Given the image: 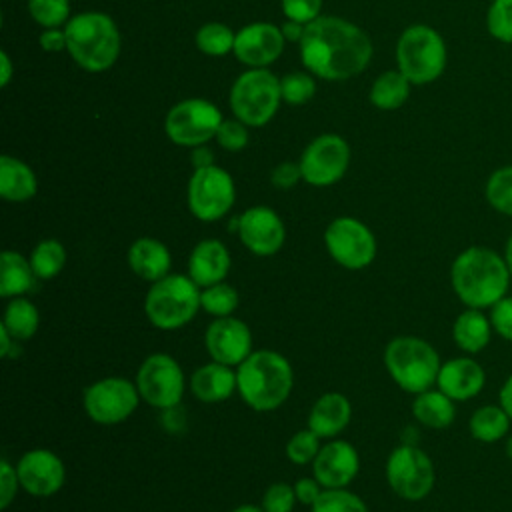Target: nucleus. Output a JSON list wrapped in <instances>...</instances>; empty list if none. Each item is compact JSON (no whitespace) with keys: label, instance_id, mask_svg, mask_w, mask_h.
<instances>
[{"label":"nucleus","instance_id":"4be33fe9","mask_svg":"<svg viewBox=\"0 0 512 512\" xmlns=\"http://www.w3.org/2000/svg\"><path fill=\"white\" fill-rule=\"evenodd\" d=\"M230 268H232V256L226 244L218 238H204L190 250L186 274L200 288H206L210 284L224 282Z\"/></svg>","mask_w":512,"mask_h":512},{"label":"nucleus","instance_id":"0eeeda50","mask_svg":"<svg viewBox=\"0 0 512 512\" xmlns=\"http://www.w3.org/2000/svg\"><path fill=\"white\" fill-rule=\"evenodd\" d=\"M448 62L442 34L428 24L408 26L396 42V66L412 82L424 86L438 80Z\"/></svg>","mask_w":512,"mask_h":512},{"label":"nucleus","instance_id":"e433bc0d","mask_svg":"<svg viewBox=\"0 0 512 512\" xmlns=\"http://www.w3.org/2000/svg\"><path fill=\"white\" fill-rule=\"evenodd\" d=\"M310 512H370L368 504L348 488H324Z\"/></svg>","mask_w":512,"mask_h":512},{"label":"nucleus","instance_id":"b1692460","mask_svg":"<svg viewBox=\"0 0 512 512\" xmlns=\"http://www.w3.org/2000/svg\"><path fill=\"white\" fill-rule=\"evenodd\" d=\"M128 268L140 280L152 284L170 274L172 254L164 242L152 236L136 238L126 252Z\"/></svg>","mask_w":512,"mask_h":512},{"label":"nucleus","instance_id":"4468645a","mask_svg":"<svg viewBox=\"0 0 512 512\" xmlns=\"http://www.w3.org/2000/svg\"><path fill=\"white\" fill-rule=\"evenodd\" d=\"M324 246L328 256L346 270L368 268L378 252L374 232L354 216H338L324 230Z\"/></svg>","mask_w":512,"mask_h":512},{"label":"nucleus","instance_id":"6e6d98bb","mask_svg":"<svg viewBox=\"0 0 512 512\" xmlns=\"http://www.w3.org/2000/svg\"><path fill=\"white\" fill-rule=\"evenodd\" d=\"M16 346H18V340L12 338V334H10L6 328L0 326V356H2V358L12 356V352H14Z\"/></svg>","mask_w":512,"mask_h":512},{"label":"nucleus","instance_id":"5701e85b","mask_svg":"<svg viewBox=\"0 0 512 512\" xmlns=\"http://www.w3.org/2000/svg\"><path fill=\"white\" fill-rule=\"evenodd\" d=\"M188 388L192 396L204 404L224 402L238 392L236 368L210 360L192 372Z\"/></svg>","mask_w":512,"mask_h":512},{"label":"nucleus","instance_id":"ea45409f","mask_svg":"<svg viewBox=\"0 0 512 512\" xmlns=\"http://www.w3.org/2000/svg\"><path fill=\"white\" fill-rule=\"evenodd\" d=\"M320 436L310 430V428H302L298 432H294L288 442H286V458L296 464V466H306V464H312L316 454L320 452Z\"/></svg>","mask_w":512,"mask_h":512},{"label":"nucleus","instance_id":"f3484780","mask_svg":"<svg viewBox=\"0 0 512 512\" xmlns=\"http://www.w3.org/2000/svg\"><path fill=\"white\" fill-rule=\"evenodd\" d=\"M16 472L22 490L36 498L58 494L66 482V466L62 458L48 448L26 450L16 462Z\"/></svg>","mask_w":512,"mask_h":512},{"label":"nucleus","instance_id":"c03bdc74","mask_svg":"<svg viewBox=\"0 0 512 512\" xmlns=\"http://www.w3.org/2000/svg\"><path fill=\"white\" fill-rule=\"evenodd\" d=\"M280 6L286 20H294L300 24H310L318 16H322V0H280Z\"/></svg>","mask_w":512,"mask_h":512},{"label":"nucleus","instance_id":"de8ad7c7","mask_svg":"<svg viewBox=\"0 0 512 512\" xmlns=\"http://www.w3.org/2000/svg\"><path fill=\"white\" fill-rule=\"evenodd\" d=\"M302 180V170L298 162H280L270 172V182L278 190H290Z\"/></svg>","mask_w":512,"mask_h":512},{"label":"nucleus","instance_id":"6ab92c4d","mask_svg":"<svg viewBox=\"0 0 512 512\" xmlns=\"http://www.w3.org/2000/svg\"><path fill=\"white\" fill-rule=\"evenodd\" d=\"M286 38L280 26L270 22H252L236 32L234 56L248 68H268L284 50Z\"/></svg>","mask_w":512,"mask_h":512},{"label":"nucleus","instance_id":"a878e982","mask_svg":"<svg viewBox=\"0 0 512 512\" xmlns=\"http://www.w3.org/2000/svg\"><path fill=\"white\" fill-rule=\"evenodd\" d=\"M38 192L34 170L20 158L10 154L0 156V196L6 202H28Z\"/></svg>","mask_w":512,"mask_h":512},{"label":"nucleus","instance_id":"79ce46f5","mask_svg":"<svg viewBox=\"0 0 512 512\" xmlns=\"http://www.w3.org/2000/svg\"><path fill=\"white\" fill-rule=\"evenodd\" d=\"M298 504L294 484L288 482H272L262 494V510L264 512H292Z\"/></svg>","mask_w":512,"mask_h":512},{"label":"nucleus","instance_id":"7c9ffc66","mask_svg":"<svg viewBox=\"0 0 512 512\" xmlns=\"http://www.w3.org/2000/svg\"><path fill=\"white\" fill-rule=\"evenodd\" d=\"M412 82L396 68L386 70L370 86V102L378 110H396L400 108L410 96Z\"/></svg>","mask_w":512,"mask_h":512},{"label":"nucleus","instance_id":"cd10ccee","mask_svg":"<svg viewBox=\"0 0 512 512\" xmlns=\"http://www.w3.org/2000/svg\"><path fill=\"white\" fill-rule=\"evenodd\" d=\"M36 274L32 270L30 258L16 250H4L0 256V296L10 300L16 296H26L34 284Z\"/></svg>","mask_w":512,"mask_h":512},{"label":"nucleus","instance_id":"c9c22d12","mask_svg":"<svg viewBox=\"0 0 512 512\" xmlns=\"http://www.w3.org/2000/svg\"><path fill=\"white\" fill-rule=\"evenodd\" d=\"M484 196L492 210L512 218V164L490 172L484 186Z\"/></svg>","mask_w":512,"mask_h":512},{"label":"nucleus","instance_id":"2eb2a0df","mask_svg":"<svg viewBox=\"0 0 512 512\" xmlns=\"http://www.w3.org/2000/svg\"><path fill=\"white\" fill-rule=\"evenodd\" d=\"M350 158V144L342 136L320 134L300 154L302 180L316 188L332 186L346 174Z\"/></svg>","mask_w":512,"mask_h":512},{"label":"nucleus","instance_id":"864d4df0","mask_svg":"<svg viewBox=\"0 0 512 512\" xmlns=\"http://www.w3.org/2000/svg\"><path fill=\"white\" fill-rule=\"evenodd\" d=\"M280 30H282V34H284V38L288 42H298L300 44V40L304 36V30H306V24H300V22H294V20H286L280 26Z\"/></svg>","mask_w":512,"mask_h":512},{"label":"nucleus","instance_id":"412c9836","mask_svg":"<svg viewBox=\"0 0 512 512\" xmlns=\"http://www.w3.org/2000/svg\"><path fill=\"white\" fill-rule=\"evenodd\" d=\"M486 384L484 368L470 356H456L442 362L436 388L454 402H466L482 392Z\"/></svg>","mask_w":512,"mask_h":512},{"label":"nucleus","instance_id":"37998d69","mask_svg":"<svg viewBox=\"0 0 512 512\" xmlns=\"http://www.w3.org/2000/svg\"><path fill=\"white\" fill-rule=\"evenodd\" d=\"M214 140L218 142L220 148H224L228 152H240L248 146V140H250L248 126L244 122H240L238 118L222 120Z\"/></svg>","mask_w":512,"mask_h":512},{"label":"nucleus","instance_id":"39448f33","mask_svg":"<svg viewBox=\"0 0 512 512\" xmlns=\"http://www.w3.org/2000/svg\"><path fill=\"white\" fill-rule=\"evenodd\" d=\"M436 348L418 336H396L384 348V368L404 392L420 394L436 386L440 372Z\"/></svg>","mask_w":512,"mask_h":512},{"label":"nucleus","instance_id":"3c124183","mask_svg":"<svg viewBox=\"0 0 512 512\" xmlns=\"http://www.w3.org/2000/svg\"><path fill=\"white\" fill-rule=\"evenodd\" d=\"M38 42L44 52H62L66 50V32L62 28H44Z\"/></svg>","mask_w":512,"mask_h":512},{"label":"nucleus","instance_id":"bf43d9fd","mask_svg":"<svg viewBox=\"0 0 512 512\" xmlns=\"http://www.w3.org/2000/svg\"><path fill=\"white\" fill-rule=\"evenodd\" d=\"M230 512H264L262 506H256V504H240L236 508H232Z\"/></svg>","mask_w":512,"mask_h":512},{"label":"nucleus","instance_id":"a18cd8bd","mask_svg":"<svg viewBox=\"0 0 512 512\" xmlns=\"http://www.w3.org/2000/svg\"><path fill=\"white\" fill-rule=\"evenodd\" d=\"M18 490H22V486L16 472V464H12L8 458H2L0 460V508L2 510H6L14 502Z\"/></svg>","mask_w":512,"mask_h":512},{"label":"nucleus","instance_id":"473e14b6","mask_svg":"<svg viewBox=\"0 0 512 512\" xmlns=\"http://www.w3.org/2000/svg\"><path fill=\"white\" fill-rule=\"evenodd\" d=\"M28 258L38 280H52L66 266V248L56 238H44L32 248Z\"/></svg>","mask_w":512,"mask_h":512},{"label":"nucleus","instance_id":"c756f323","mask_svg":"<svg viewBox=\"0 0 512 512\" xmlns=\"http://www.w3.org/2000/svg\"><path fill=\"white\" fill-rule=\"evenodd\" d=\"M0 326L6 328L12 334V338H16L18 342L30 340L40 328L38 306L26 296L10 298L4 308Z\"/></svg>","mask_w":512,"mask_h":512},{"label":"nucleus","instance_id":"c85d7f7f","mask_svg":"<svg viewBox=\"0 0 512 512\" xmlns=\"http://www.w3.org/2000/svg\"><path fill=\"white\" fill-rule=\"evenodd\" d=\"M412 416L416 418L418 424L426 428L444 430L454 422L456 406H454V400L446 396L442 390L430 388L414 396Z\"/></svg>","mask_w":512,"mask_h":512},{"label":"nucleus","instance_id":"4c0bfd02","mask_svg":"<svg viewBox=\"0 0 512 512\" xmlns=\"http://www.w3.org/2000/svg\"><path fill=\"white\" fill-rule=\"evenodd\" d=\"M28 14L42 28H60L72 18L70 0H28Z\"/></svg>","mask_w":512,"mask_h":512},{"label":"nucleus","instance_id":"f257e3e1","mask_svg":"<svg viewBox=\"0 0 512 512\" xmlns=\"http://www.w3.org/2000/svg\"><path fill=\"white\" fill-rule=\"evenodd\" d=\"M300 58L310 74L322 80H348L372 58V40L356 24L340 16H318L306 24Z\"/></svg>","mask_w":512,"mask_h":512},{"label":"nucleus","instance_id":"bb28decb","mask_svg":"<svg viewBox=\"0 0 512 512\" xmlns=\"http://www.w3.org/2000/svg\"><path fill=\"white\" fill-rule=\"evenodd\" d=\"M492 332L490 316L480 308H464L452 324V340L466 354L482 352L490 344Z\"/></svg>","mask_w":512,"mask_h":512},{"label":"nucleus","instance_id":"13d9d810","mask_svg":"<svg viewBox=\"0 0 512 512\" xmlns=\"http://www.w3.org/2000/svg\"><path fill=\"white\" fill-rule=\"evenodd\" d=\"M504 260L508 264V270H510V276H512V234L508 236L506 240V248H504Z\"/></svg>","mask_w":512,"mask_h":512},{"label":"nucleus","instance_id":"dca6fc26","mask_svg":"<svg viewBox=\"0 0 512 512\" xmlns=\"http://www.w3.org/2000/svg\"><path fill=\"white\" fill-rule=\"evenodd\" d=\"M244 248L260 258L274 256L286 242V226L270 206H250L238 216L236 230Z\"/></svg>","mask_w":512,"mask_h":512},{"label":"nucleus","instance_id":"f03ea898","mask_svg":"<svg viewBox=\"0 0 512 512\" xmlns=\"http://www.w3.org/2000/svg\"><path fill=\"white\" fill-rule=\"evenodd\" d=\"M512 276L502 254L488 246L464 248L450 266V284L466 308H492L506 296Z\"/></svg>","mask_w":512,"mask_h":512},{"label":"nucleus","instance_id":"4d7b16f0","mask_svg":"<svg viewBox=\"0 0 512 512\" xmlns=\"http://www.w3.org/2000/svg\"><path fill=\"white\" fill-rule=\"evenodd\" d=\"M0 70H2V74H0V86L6 88V86L10 84V80H12V60H10V56H8L6 50L0 52Z\"/></svg>","mask_w":512,"mask_h":512},{"label":"nucleus","instance_id":"a19ab883","mask_svg":"<svg viewBox=\"0 0 512 512\" xmlns=\"http://www.w3.org/2000/svg\"><path fill=\"white\" fill-rule=\"evenodd\" d=\"M486 30L502 44H512V0H492L486 10Z\"/></svg>","mask_w":512,"mask_h":512},{"label":"nucleus","instance_id":"9d476101","mask_svg":"<svg viewBox=\"0 0 512 512\" xmlns=\"http://www.w3.org/2000/svg\"><path fill=\"white\" fill-rule=\"evenodd\" d=\"M134 382L140 398L156 410L182 404L186 392V374L180 362L166 352L148 354L140 362Z\"/></svg>","mask_w":512,"mask_h":512},{"label":"nucleus","instance_id":"393cba45","mask_svg":"<svg viewBox=\"0 0 512 512\" xmlns=\"http://www.w3.org/2000/svg\"><path fill=\"white\" fill-rule=\"evenodd\" d=\"M352 420V404L342 392H324L320 394L310 412L308 428L314 430L322 440L336 438Z\"/></svg>","mask_w":512,"mask_h":512},{"label":"nucleus","instance_id":"603ef678","mask_svg":"<svg viewBox=\"0 0 512 512\" xmlns=\"http://www.w3.org/2000/svg\"><path fill=\"white\" fill-rule=\"evenodd\" d=\"M190 162H192L194 170H196V168L212 166V164H214V152H212L206 144L196 146V148H192V152H190Z\"/></svg>","mask_w":512,"mask_h":512},{"label":"nucleus","instance_id":"aec40b11","mask_svg":"<svg viewBox=\"0 0 512 512\" xmlns=\"http://www.w3.org/2000/svg\"><path fill=\"white\" fill-rule=\"evenodd\" d=\"M360 472V454L346 440H328L312 462V476L324 488H346Z\"/></svg>","mask_w":512,"mask_h":512},{"label":"nucleus","instance_id":"58836bf2","mask_svg":"<svg viewBox=\"0 0 512 512\" xmlns=\"http://www.w3.org/2000/svg\"><path fill=\"white\" fill-rule=\"evenodd\" d=\"M280 92L282 102L290 106H302L310 102L316 94V80L314 74L308 72H290L280 78Z\"/></svg>","mask_w":512,"mask_h":512},{"label":"nucleus","instance_id":"a211bd4d","mask_svg":"<svg viewBox=\"0 0 512 512\" xmlns=\"http://www.w3.org/2000/svg\"><path fill=\"white\" fill-rule=\"evenodd\" d=\"M252 344L250 326L236 316L214 318L204 332V348L210 360L232 368L240 366L254 352Z\"/></svg>","mask_w":512,"mask_h":512},{"label":"nucleus","instance_id":"2f4dec72","mask_svg":"<svg viewBox=\"0 0 512 512\" xmlns=\"http://www.w3.org/2000/svg\"><path fill=\"white\" fill-rule=\"evenodd\" d=\"M510 416L500 404H484L476 408L468 420L470 434L484 444L502 440L510 430Z\"/></svg>","mask_w":512,"mask_h":512},{"label":"nucleus","instance_id":"423d86ee","mask_svg":"<svg viewBox=\"0 0 512 512\" xmlns=\"http://www.w3.org/2000/svg\"><path fill=\"white\" fill-rule=\"evenodd\" d=\"M200 292L202 288L188 274L170 272L150 284L144 296V314L158 330L184 328L202 310Z\"/></svg>","mask_w":512,"mask_h":512},{"label":"nucleus","instance_id":"6e6552de","mask_svg":"<svg viewBox=\"0 0 512 512\" xmlns=\"http://www.w3.org/2000/svg\"><path fill=\"white\" fill-rule=\"evenodd\" d=\"M230 110L248 128L268 124L282 102L280 78L268 68H248L230 88Z\"/></svg>","mask_w":512,"mask_h":512},{"label":"nucleus","instance_id":"09e8293b","mask_svg":"<svg viewBox=\"0 0 512 512\" xmlns=\"http://www.w3.org/2000/svg\"><path fill=\"white\" fill-rule=\"evenodd\" d=\"M324 486L314 478V476H304V478H298L296 484H294V492H296V500L304 506H312L318 496L322 494Z\"/></svg>","mask_w":512,"mask_h":512},{"label":"nucleus","instance_id":"9b49d317","mask_svg":"<svg viewBox=\"0 0 512 512\" xmlns=\"http://www.w3.org/2000/svg\"><path fill=\"white\" fill-rule=\"evenodd\" d=\"M384 476L390 490L408 502L424 500L436 482L430 456L414 444H400L388 454Z\"/></svg>","mask_w":512,"mask_h":512},{"label":"nucleus","instance_id":"5fc2aeb1","mask_svg":"<svg viewBox=\"0 0 512 512\" xmlns=\"http://www.w3.org/2000/svg\"><path fill=\"white\" fill-rule=\"evenodd\" d=\"M498 404L506 410V414L512 418V374L504 380L500 392H498Z\"/></svg>","mask_w":512,"mask_h":512},{"label":"nucleus","instance_id":"7ed1b4c3","mask_svg":"<svg viewBox=\"0 0 512 512\" xmlns=\"http://www.w3.org/2000/svg\"><path fill=\"white\" fill-rule=\"evenodd\" d=\"M236 382V394H240L248 408L272 412L288 400L294 386V370L284 354L260 348L236 366Z\"/></svg>","mask_w":512,"mask_h":512},{"label":"nucleus","instance_id":"8fccbe9b","mask_svg":"<svg viewBox=\"0 0 512 512\" xmlns=\"http://www.w3.org/2000/svg\"><path fill=\"white\" fill-rule=\"evenodd\" d=\"M160 422L166 432L182 434L186 430V410L182 408V404L160 410Z\"/></svg>","mask_w":512,"mask_h":512},{"label":"nucleus","instance_id":"f704fd0d","mask_svg":"<svg viewBox=\"0 0 512 512\" xmlns=\"http://www.w3.org/2000/svg\"><path fill=\"white\" fill-rule=\"evenodd\" d=\"M196 48L206 56H226L234 52L236 32L222 22H206L196 32Z\"/></svg>","mask_w":512,"mask_h":512},{"label":"nucleus","instance_id":"f8f14e48","mask_svg":"<svg viewBox=\"0 0 512 512\" xmlns=\"http://www.w3.org/2000/svg\"><path fill=\"white\" fill-rule=\"evenodd\" d=\"M236 202V186L224 168L212 164L196 168L186 186V204L200 222L222 220Z\"/></svg>","mask_w":512,"mask_h":512},{"label":"nucleus","instance_id":"49530a36","mask_svg":"<svg viewBox=\"0 0 512 512\" xmlns=\"http://www.w3.org/2000/svg\"><path fill=\"white\" fill-rule=\"evenodd\" d=\"M490 322L494 332L512 342V296H504L500 298L492 308H490Z\"/></svg>","mask_w":512,"mask_h":512},{"label":"nucleus","instance_id":"052dcab7","mask_svg":"<svg viewBox=\"0 0 512 512\" xmlns=\"http://www.w3.org/2000/svg\"><path fill=\"white\" fill-rule=\"evenodd\" d=\"M506 456L512 460V436L506 440Z\"/></svg>","mask_w":512,"mask_h":512},{"label":"nucleus","instance_id":"ddd939ff","mask_svg":"<svg viewBox=\"0 0 512 512\" xmlns=\"http://www.w3.org/2000/svg\"><path fill=\"white\" fill-rule=\"evenodd\" d=\"M142 402L136 382L124 376H104L84 388L82 406L86 416L100 426L128 420Z\"/></svg>","mask_w":512,"mask_h":512},{"label":"nucleus","instance_id":"72a5a7b5","mask_svg":"<svg viewBox=\"0 0 512 512\" xmlns=\"http://www.w3.org/2000/svg\"><path fill=\"white\" fill-rule=\"evenodd\" d=\"M200 306L212 318L234 316V312L240 306V294L226 280L224 282H216V284H210V286L202 288V292H200Z\"/></svg>","mask_w":512,"mask_h":512},{"label":"nucleus","instance_id":"20e7f679","mask_svg":"<svg viewBox=\"0 0 512 512\" xmlns=\"http://www.w3.org/2000/svg\"><path fill=\"white\" fill-rule=\"evenodd\" d=\"M66 52L86 72H106L120 56V32L112 16L86 10L72 16L66 26Z\"/></svg>","mask_w":512,"mask_h":512},{"label":"nucleus","instance_id":"1a4fd4ad","mask_svg":"<svg viewBox=\"0 0 512 512\" xmlns=\"http://www.w3.org/2000/svg\"><path fill=\"white\" fill-rule=\"evenodd\" d=\"M224 116L216 104L206 98H184L176 102L166 118L164 132L168 140L182 148H196L216 138Z\"/></svg>","mask_w":512,"mask_h":512}]
</instances>
